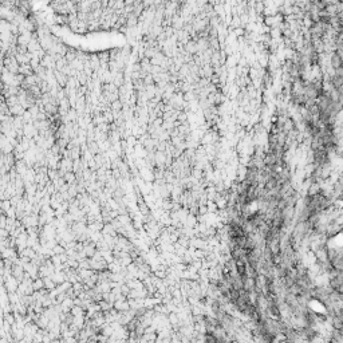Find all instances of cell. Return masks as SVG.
Returning a JSON list of instances; mask_svg holds the SVG:
<instances>
[{"mask_svg":"<svg viewBox=\"0 0 343 343\" xmlns=\"http://www.w3.org/2000/svg\"><path fill=\"white\" fill-rule=\"evenodd\" d=\"M6 287L8 291H14L15 288H16V281L14 280V278H8L6 280Z\"/></svg>","mask_w":343,"mask_h":343,"instance_id":"obj_1","label":"cell"},{"mask_svg":"<svg viewBox=\"0 0 343 343\" xmlns=\"http://www.w3.org/2000/svg\"><path fill=\"white\" fill-rule=\"evenodd\" d=\"M3 271H4V270H3V265H1V264H0V276H1V275H3Z\"/></svg>","mask_w":343,"mask_h":343,"instance_id":"obj_2","label":"cell"}]
</instances>
